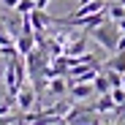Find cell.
<instances>
[{
	"label": "cell",
	"instance_id": "obj_1",
	"mask_svg": "<svg viewBox=\"0 0 125 125\" xmlns=\"http://www.w3.org/2000/svg\"><path fill=\"white\" fill-rule=\"evenodd\" d=\"M120 27H117V22H112V25H95L90 33H93V38L98 41L101 46H106L109 52H117V41H120V33H117Z\"/></svg>",
	"mask_w": 125,
	"mask_h": 125
},
{
	"label": "cell",
	"instance_id": "obj_11",
	"mask_svg": "<svg viewBox=\"0 0 125 125\" xmlns=\"http://www.w3.org/2000/svg\"><path fill=\"white\" fill-rule=\"evenodd\" d=\"M109 16H112V22H120V19L125 16V6L120 3V0H114V3L109 6Z\"/></svg>",
	"mask_w": 125,
	"mask_h": 125
},
{
	"label": "cell",
	"instance_id": "obj_2",
	"mask_svg": "<svg viewBox=\"0 0 125 125\" xmlns=\"http://www.w3.org/2000/svg\"><path fill=\"white\" fill-rule=\"evenodd\" d=\"M27 19H30L33 30H41V33H46V25H52V22H54V16H49V14H46V8H33V11L27 14Z\"/></svg>",
	"mask_w": 125,
	"mask_h": 125
},
{
	"label": "cell",
	"instance_id": "obj_14",
	"mask_svg": "<svg viewBox=\"0 0 125 125\" xmlns=\"http://www.w3.org/2000/svg\"><path fill=\"white\" fill-rule=\"evenodd\" d=\"M122 87H125V73H122Z\"/></svg>",
	"mask_w": 125,
	"mask_h": 125
},
{
	"label": "cell",
	"instance_id": "obj_3",
	"mask_svg": "<svg viewBox=\"0 0 125 125\" xmlns=\"http://www.w3.org/2000/svg\"><path fill=\"white\" fill-rule=\"evenodd\" d=\"M35 95H38L35 87H19V93H16L19 101H14V103H16V109L22 112V114L30 112V109H33V103H35Z\"/></svg>",
	"mask_w": 125,
	"mask_h": 125
},
{
	"label": "cell",
	"instance_id": "obj_16",
	"mask_svg": "<svg viewBox=\"0 0 125 125\" xmlns=\"http://www.w3.org/2000/svg\"><path fill=\"white\" fill-rule=\"evenodd\" d=\"M112 3H114V0H112Z\"/></svg>",
	"mask_w": 125,
	"mask_h": 125
},
{
	"label": "cell",
	"instance_id": "obj_8",
	"mask_svg": "<svg viewBox=\"0 0 125 125\" xmlns=\"http://www.w3.org/2000/svg\"><path fill=\"white\" fill-rule=\"evenodd\" d=\"M84 35H87V33H84ZM84 35H79L73 44H68L65 49H62V54H68V57H71V54H82V52H84V46H87V38H84Z\"/></svg>",
	"mask_w": 125,
	"mask_h": 125
},
{
	"label": "cell",
	"instance_id": "obj_4",
	"mask_svg": "<svg viewBox=\"0 0 125 125\" xmlns=\"http://www.w3.org/2000/svg\"><path fill=\"white\" fill-rule=\"evenodd\" d=\"M68 95L82 101V98H93L95 95V87H93V82H73V84L68 87Z\"/></svg>",
	"mask_w": 125,
	"mask_h": 125
},
{
	"label": "cell",
	"instance_id": "obj_5",
	"mask_svg": "<svg viewBox=\"0 0 125 125\" xmlns=\"http://www.w3.org/2000/svg\"><path fill=\"white\" fill-rule=\"evenodd\" d=\"M35 46L38 44H35V35L33 33H19L16 35V54H30Z\"/></svg>",
	"mask_w": 125,
	"mask_h": 125
},
{
	"label": "cell",
	"instance_id": "obj_15",
	"mask_svg": "<svg viewBox=\"0 0 125 125\" xmlns=\"http://www.w3.org/2000/svg\"><path fill=\"white\" fill-rule=\"evenodd\" d=\"M120 3H122V6H125V0H120Z\"/></svg>",
	"mask_w": 125,
	"mask_h": 125
},
{
	"label": "cell",
	"instance_id": "obj_10",
	"mask_svg": "<svg viewBox=\"0 0 125 125\" xmlns=\"http://www.w3.org/2000/svg\"><path fill=\"white\" fill-rule=\"evenodd\" d=\"M93 87H95V95H103V93H109L112 90V84H109V76H95L93 79Z\"/></svg>",
	"mask_w": 125,
	"mask_h": 125
},
{
	"label": "cell",
	"instance_id": "obj_9",
	"mask_svg": "<svg viewBox=\"0 0 125 125\" xmlns=\"http://www.w3.org/2000/svg\"><path fill=\"white\" fill-rule=\"evenodd\" d=\"M106 71H120V73H125V52H117V54L106 62Z\"/></svg>",
	"mask_w": 125,
	"mask_h": 125
},
{
	"label": "cell",
	"instance_id": "obj_7",
	"mask_svg": "<svg viewBox=\"0 0 125 125\" xmlns=\"http://www.w3.org/2000/svg\"><path fill=\"white\" fill-rule=\"evenodd\" d=\"M46 87H49V93L57 95V98L68 93V84H65V79H62V76H52V79L46 82Z\"/></svg>",
	"mask_w": 125,
	"mask_h": 125
},
{
	"label": "cell",
	"instance_id": "obj_6",
	"mask_svg": "<svg viewBox=\"0 0 125 125\" xmlns=\"http://www.w3.org/2000/svg\"><path fill=\"white\" fill-rule=\"evenodd\" d=\"M95 98H98V101H95V106H93V109H95L98 114H103V112H114V109H117V101L112 98V90H109V93H103V95H95Z\"/></svg>",
	"mask_w": 125,
	"mask_h": 125
},
{
	"label": "cell",
	"instance_id": "obj_12",
	"mask_svg": "<svg viewBox=\"0 0 125 125\" xmlns=\"http://www.w3.org/2000/svg\"><path fill=\"white\" fill-rule=\"evenodd\" d=\"M33 8H35V0H19V3H16V8H14V11H19V14L25 16V14H30Z\"/></svg>",
	"mask_w": 125,
	"mask_h": 125
},
{
	"label": "cell",
	"instance_id": "obj_13",
	"mask_svg": "<svg viewBox=\"0 0 125 125\" xmlns=\"http://www.w3.org/2000/svg\"><path fill=\"white\" fill-rule=\"evenodd\" d=\"M16 3H19V0H0V6H3L6 11H14V8H16Z\"/></svg>",
	"mask_w": 125,
	"mask_h": 125
}]
</instances>
